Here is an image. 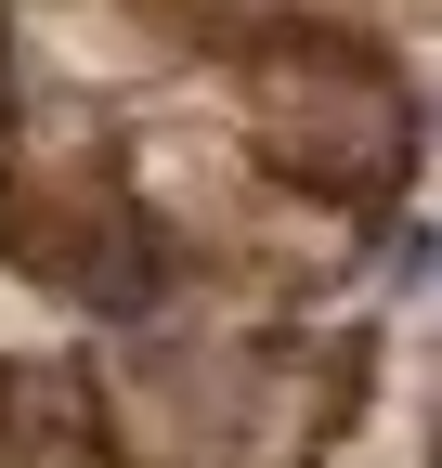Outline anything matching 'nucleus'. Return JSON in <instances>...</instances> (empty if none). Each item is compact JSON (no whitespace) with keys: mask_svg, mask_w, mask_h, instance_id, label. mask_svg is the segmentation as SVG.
<instances>
[{"mask_svg":"<svg viewBox=\"0 0 442 468\" xmlns=\"http://www.w3.org/2000/svg\"><path fill=\"white\" fill-rule=\"evenodd\" d=\"M0 468H104L91 351H0Z\"/></svg>","mask_w":442,"mask_h":468,"instance_id":"nucleus-2","label":"nucleus"},{"mask_svg":"<svg viewBox=\"0 0 442 468\" xmlns=\"http://www.w3.org/2000/svg\"><path fill=\"white\" fill-rule=\"evenodd\" d=\"M221 66L247 79L235 144H247L260 183L325 196V208H364V221L416 196L429 117H416V79L391 66V39H364V27H339V14H312V0H235Z\"/></svg>","mask_w":442,"mask_h":468,"instance_id":"nucleus-1","label":"nucleus"}]
</instances>
